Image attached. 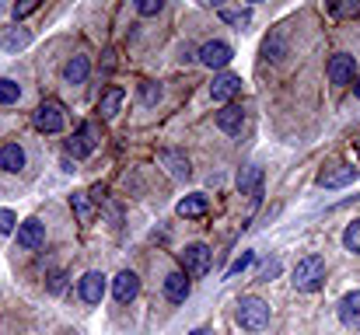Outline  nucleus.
<instances>
[{
    "label": "nucleus",
    "mask_w": 360,
    "mask_h": 335,
    "mask_svg": "<svg viewBox=\"0 0 360 335\" xmlns=\"http://www.w3.org/2000/svg\"><path fill=\"white\" fill-rule=\"evenodd\" d=\"M340 322L350 325V329H360V290L347 294V297L340 301Z\"/></svg>",
    "instance_id": "nucleus-16"
},
{
    "label": "nucleus",
    "mask_w": 360,
    "mask_h": 335,
    "mask_svg": "<svg viewBox=\"0 0 360 335\" xmlns=\"http://www.w3.org/2000/svg\"><path fill=\"white\" fill-rule=\"evenodd\" d=\"M0 168L4 171H21L25 168V150L18 143H4L0 147Z\"/></svg>",
    "instance_id": "nucleus-20"
},
{
    "label": "nucleus",
    "mask_w": 360,
    "mask_h": 335,
    "mask_svg": "<svg viewBox=\"0 0 360 335\" xmlns=\"http://www.w3.org/2000/svg\"><path fill=\"white\" fill-rule=\"evenodd\" d=\"M193 335H214V332H210V329H196Z\"/></svg>",
    "instance_id": "nucleus-37"
},
{
    "label": "nucleus",
    "mask_w": 360,
    "mask_h": 335,
    "mask_svg": "<svg viewBox=\"0 0 360 335\" xmlns=\"http://www.w3.org/2000/svg\"><path fill=\"white\" fill-rule=\"evenodd\" d=\"M294 290H301V294H315V290H322V283H326V262H322V255H304L297 265H294Z\"/></svg>",
    "instance_id": "nucleus-1"
},
{
    "label": "nucleus",
    "mask_w": 360,
    "mask_h": 335,
    "mask_svg": "<svg viewBox=\"0 0 360 335\" xmlns=\"http://www.w3.org/2000/svg\"><path fill=\"white\" fill-rule=\"evenodd\" d=\"M252 258H255V255H252V251H241L238 258H235V262H231V269H228V280H235V276H238V272H245V269H248V265H252Z\"/></svg>",
    "instance_id": "nucleus-30"
},
{
    "label": "nucleus",
    "mask_w": 360,
    "mask_h": 335,
    "mask_svg": "<svg viewBox=\"0 0 360 335\" xmlns=\"http://www.w3.org/2000/svg\"><path fill=\"white\" fill-rule=\"evenodd\" d=\"M70 206H74V214H77V221L81 223L95 221V206L88 203V192H74V196H70Z\"/></svg>",
    "instance_id": "nucleus-23"
},
{
    "label": "nucleus",
    "mask_w": 360,
    "mask_h": 335,
    "mask_svg": "<svg viewBox=\"0 0 360 335\" xmlns=\"http://www.w3.org/2000/svg\"><path fill=\"white\" fill-rule=\"evenodd\" d=\"M238 91H241V77H235V74H217L214 84H210V98L214 102H231Z\"/></svg>",
    "instance_id": "nucleus-7"
},
{
    "label": "nucleus",
    "mask_w": 360,
    "mask_h": 335,
    "mask_svg": "<svg viewBox=\"0 0 360 335\" xmlns=\"http://www.w3.org/2000/svg\"><path fill=\"white\" fill-rule=\"evenodd\" d=\"M18 244H21L25 251H35V248H42V244H46V223L35 221V217L21 221V223H18Z\"/></svg>",
    "instance_id": "nucleus-4"
},
{
    "label": "nucleus",
    "mask_w": 360,
    "mask_h": 335,
    "mask_svg": "<svg viewBox=\"0 0 360 335\" xmlns=\"http://www.w3.org/2000/svg\"><path fill=\"white\" fill-rule=\"evenodd\" d=\"M252 4H255V0H252Z\"/></svg>",
    "instance_id": "nucleus-38"
},
{
    "label": "nucleus",
    "mask_w": 360,
    "mask_h": 335,
    "mask_svg": "<svg viewBox=\"0 0 360 335\" xmlns=\"http://www.w3.org/2000/svg\"><path fill=\"white\" fill-rule=\"evenodd\" d=\"M32 42V32L28 28H4L0 32V49L4 53H18V49H25Z\"/></svg>",
    "instance_id": "nucleus-15"
},
{
    "label": "nucleus",
    "mask_w": 360,
    "mask_h": 335,
    "mask_svg": "<svg viewBox=\"0 0 360 335\" xmlns=\"http://www.w3.org/2000/svg\"><path fill=\"white\" fill-rule=\"evenodd\" d=\"M273 276H280V258H266V262L259 265V280H262V283H269Z\"/></svg>",
    "instance_id": "nucleus-29"
},
{
    "label": "nucleus",
    "mask_w": 360,
    "mask_h": 335,
    "mask_svg": "<svg viewBox=\"0 0 360 335\" xmlns=\"http://www.w3.org/2000/svg\"><path fill=\"white\" fill-rule=\"evenodd\" d=\"M231 56H235V53H231L228 42H207V46L200 49V63H207V67H214V70H217V67H228Z\"/></svg>",
    "instance_id": "nucleus-8"
},
{
    "label": "nucleus",
    "mask_w": 360,
    "mask_h": 335,
    "mask_svg": "<svg viewBox=\"0 0 360 335\" xmlns=\"http://www.w3.org/2000/svg\"><path fill=\"white\" fill-rule=\"evenodd\" d=\"M140 102H143V105H158V102H161V84L143 81V84H140Z\"/></svg>",
    "instance_id": "nucleus-27"
},
{
    "label": "nucleus",
    "mask_w": 360,
    "mask_h": 335,
    "mask_svg": "<svg viewBox=\"0 0 360 335\" xmlns=\"http://www.w3.org/2000/svg\"><path fill=\"white\" fill-rule=\"evenodd\" d=\"M203 4H210V7H224V0H203Z\"/></svg>",
    "instance_id": "nucleus-35"
},
{
    "label": "nucleus",
    "mask_w": 360,
    "mask_h": 335,
    "mask_svg": "<svg viewBox=\"0 0 360 335\" xmlns=\"http://www.w3.org/2000/svg\"><path fill=\"white\" fill-rule=\"evenodd\" d=\"M357 178V168H347V164H340V168H329V171H322L319 175V185L322 189H343V185H350Z\"/></svg>",
    "instance_id": "nucleus-10"
},
{
    "label": "nucleus",
    "mask_w": 360,
    "mask_h": 335,
    "mask_svg": "<svg viewBox=\"0 0 360 335\" xmlns=\"http://www.w3.org/2000/svg\"><path fill=\"white\" fill-rule=\"evenodd\" d=\"M210 262H214V251H210L207 244H189V248L182 251V265H186L189 276H207Z\"/></svg>",
    "instance_id": "nucleus-3"
},
{
    "label": "nucleus",
    "mask_w": 360,
    "mask_h": 335,
    "mask_svg": "<svg viewBox=\"0 0 360 335\" xmlns=\"http://www.w3.org/2000/svg\"><path fill=\"white\" fill-rule=\"evenodd\" d=\"M235 318H238V325L245 332H262L269 325V304L262 297H241Z\"/></svg>",
    "instance_id": "nucleus-2"
},
{
    "label": "nucleus",
    "mask_w": 360,
    "mask_h": 335,
    "mask_svg": "<svg viewBox=\"0 0 360 335\" xmlns=\"http://www.w3.org/2000/svg\"><path fill=\"white\" fill-rule=\"evenodd\" d=\"M329 11L336 18H350V14H360V0H329Z\"/></svg>",
    "instance_id": "nucleus-25"
},
{
    "label": "nucleus",
    "mask_w": 360,
    "mask_h": 335,
    "mask_svg": "<svg viewBox=\"0 0 360 335\" xmlns=\"http://www.w3.org/2000/svg\"><path fill=\"white\" fill-rule=\"evenodd\" d=\"M221 18H224V21H228V25H248V21H252V11H221Z\"/></svg>",
    "instance_id": "nucleus-31"
},
{
    "label": "nucleus",
    "mask_w": 360,
    "mask_h": 335,
    "mask_svg": "<svg viewBox=\"0 0 360 335\" xmlns=\"http://www.w3.org/2000/svg\"><path fill=\"white\" fill-rule=\"evenodd\" d=\"M67 150L74 154V157H88L91 150H95V140H91V126H81L70 140H67Z\"/></svg>",
    "instance_id": "nucleus-18"
},
{
    "label": "nucleus",
    "mask_w": 360,
    "mask_h": 335,
    "mask_svg": "<svg viewBox=\"0 0 360 335\" xmlns=\"http://www.w3.org/2000/svg\"><path fill=\"white\" fill-rule=\"evenodd\" d=\"M262 53H266V60H283V32H276L273 39H266V46H262Z\"/></svg>",
    "instance_id": "nucleus-26"
},
{
    "label": "nucleus",
    "mask_w": 360,
    "mask_h": 335,
    "mask_svg": "<svg viewBox=\"0 0 360 335\" xmlns=\"http://www.w3.org/2000/svg\"><path fill=\"white\" fill-rule=\"evenodd\" d=\"M21 98V84L11 77H0V105H14Z\"/></svg>",
    "instance_id": "nucleus-24"
},
{
    "label": "nucleus",
    "mask_w": 360,
    "mask_h": 335,
    "mask_svg": "<svg viewBox=\"0 0 360 335\" xmlns=\"http://www.w3.org/2000/svg\"><path fill=\"white\" fill-rule=\"evenodd\" d=\"M88 74H91L88 56H70V60L63 63V81H67V84H84Z\"/></svg>",
    "instance_id": "nucleus-13"
},
{
    "label": "nucleus",
    "mask_w": 360,
    "mask_h": 335,
    "mask_svg": "<svg viewBox=\"0 0 360 335\" xmlns=\"http://www.w3.org/2000/svg\"><path fill=\"white\" fill-rule=\"evenodd\" d=\"M354 77H357V60L350 53H336L329 60V81L333 84H350Z\"/></svg>",
    "instance_id": "nucleus-6"
},
{
    "label": "nucleus",
    "mask_w": 360,
    "mask_h": 335,
    "mask_svg": "<svg viewBox=\"0 0 360 335\" xmlns=\"http://www.w3.org/2000/svg\"><path fill=\"white\" fill-rule=\"evenodd\" d=\"M14 223H18V217H14L11 210H0V234H11Z\"/></svg>",
    "instance_id": "nucleus-34"
},
{
    "label": "nucleus",
    "mask_w": 360,
    "mask_h": 335,
    "mask_svg": "<svg viewBox=\"0 0 360 335\" xmlns=\"http://www.w3.org/2000/svg\"><path fill=\"white\" fill-rule=\"evenodd\" d=\"M354 95L360 98V77H354Z\"/></svg>",
    "instance_id": "nucleus-36"
},
{
    "label": "nucleus",
    "mask_w": 360,
    "mask_h": 335,
    "mask_svg": "<svg viewBox=\"0 0 360 335\" xmlns=\"http://www.w3.org/2000/svg\"><path fill=\"white\" fill-rule=\"evenodd\" d=\"M207 206H210L207 196H200V192H196V196H186V199L179 203V217H203Z\"/></svg>",
    "instance_id": "nucleus-22"
},
{
    "label": "nucleus",
    "mask_w": 360,
    "mask_h": 335,
    "mask_svg": "<svg viewBox=\"0 0 360 335\" xmlns=\"http://www.w3.org/2000/svg\"><path fill=\"white\" fill-rule=\"evenodd\" d=\"M39 7V0H18L14 4V18H25V14H32Z\"/></svg>",
    "instance_id": "nucleus-33"
},
{
    "label": "nucleus",
    "mask_w": 360,
    "mask_h": 335,
    "mask_svg": "<svg viewBox=\"0 0 360 335\" xmlns=\"http://www.w3.org/2000/svg\"><path fill=\"white\" fill-rule=\"evenodd\" d=\"M189 280L182 276V272H172V276H165V297L172 301V304H186V297H189Z\"/></svg>",
    "instance_id": "nucleus-14"
},
{
    "label": "nucleus",
    "mask_w": 360,
    "mask_h": 335,
    "mask_svg": "<svg viewBox=\"0 0 360 335\" xmlns=\"http://www.w3.org/2000/svg\"><path fill=\"white\" fill-rule=\"evenodd\" d=\"M112 294H116V301H120V304H129V301L140 294V280H136V272H129V269L120 272V276H116V283H112Z\"/></svg>",
    "instance_id": "nucleus-12"
},
{
    "label": "nucleus",
    "mask_w": 360,
    "mask_h": 335,
    "mask_svg": "<svg viewBox=\"0 0 360 335\" xmlns=\"http://www.w3.org/2000/svg\"><path fill=\"white\" fill-rule=\"evenodd\" d=\"M259 185H262V168L259 164H248L238 171V189L245 196H259Z\"/></svg>",
    "instance_id": "nucleus-19"
},
{
    "label": "nucleus",
    "mask_w": 360,
    "mask_h": 335,
    "mask_svg": "<svg viewBox=\"0 0 360 335\" xmlns=\"http://www.w3.org/2000/svg\"><path fill=\"white\" fill-rule=\"evenodd\" d=\"M102 297H105V276L102 272H88L81 280V301L84 304H102Z\"/></svg>",
    "instance_id": "nucleus-11"
},
{
    "label": "nucleus",
    "mask_w": 360,
    "mask_h": 335,
    "mask_svg": "<svg viewBox=\"0 0 360 335\" xmlns=\"http://www.w3.org/2000/svg\"><path fill=\"white\" fill-rule=\"evenodd\" d=\"M343 244H347V251L360 255V221H354L350 227H347V234H343Z\"/></svg>",
    "instance_id": "nucleus-28"
},
{
    "label": "nucleus",
    "mask_w": 360,
    "mask_h": 335,
    "mask_svg": "<svg viewBox=\"0 0 360 335\" xmlns=\"http://www.w3.org/2000/svg\"><path fill=\"white\" fill-rule=\"evenodd\" d=\"M158 161L168 168L172 178H189V175H193V164H189V157H186L182 150H161Z\"/></svg>",
    "instance_id": "nucleus-9"
},
{
    "label": "nucleus",
    "mask_w": 360,
    "mask_h": 335,
    "mask_svg": "<svg viewBox=\"0 0 360 335\" xmlns=\"http://www.w3.org/2000/svg\"><path fill=\"white\" fill-rule=\"evenodd\" d=\"M133 7H136V11L147 18V14H158V11L165 7V0H133Z\"/></svg>",
    "instance_id": "nucleus-32"
},
{
    "label": "nucleus",
    "mask_w": 360,
    "mask_h": 335,
    "mask_svg": "<svg viewBox=\"0 0 360 335\" xmlns=\"http://www.w3.org/2000/svg\"><path fill=\"white\" fill-rule=\"evenodd\" d=\"M217 126H221L224 133H241V126H245V109H241V105H224V109L217 112Z\"/></svg>",
    "instance_id": "nucleus-17"
},
{
    "label": "nucleus",
    "mask_w": 360,
    "mask_h": 335,
    "mask_svg": "<svg viewBox=\"0 0 360 335\" xmlns=\"http://www.w3.org/2000/svg\"><path fill=\"white\" fill-rule=\"evenodd\" d=\"M122 98H126V91H122V88H109V91L102 95V102H98V112H102V119H116V115H120Z\"/></svg>",
    "instance_id": "nucleus-21"
},
{
    "label": "nucleus",
    "mask_w": 360,
    "mask_h": 335,
    "mask_svg": "<svg viewBox=\"0 0 360 335\" xmlns=\"http://www.w3.org/2000/svg\"><path fill=\"white\" fill-rule=\"evenodd\" d=\"M35 126L42 133H60L63 129V105L60 102H42L35 109Z\"/></svg>",
    "instance_id": "nucleus-5"
}]
</instances>
